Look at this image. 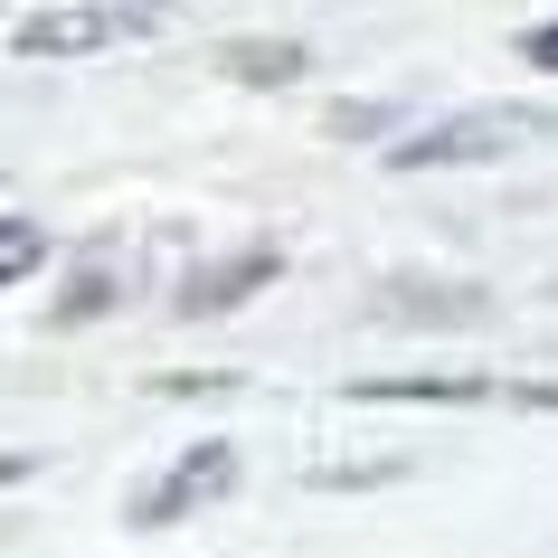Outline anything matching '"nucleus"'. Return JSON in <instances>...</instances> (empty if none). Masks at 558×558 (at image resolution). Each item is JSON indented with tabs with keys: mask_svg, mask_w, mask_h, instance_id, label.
I'll return each mask as SVG.
<instances>
[{
	"mask_svg": "<svg viewBox=\"0 0 558 558\" xmlns=\"http://www.w3.org/2000/svg\"><path fill=\"white\" fill-rule=\"evenodd\" d=\"M530 143H558V105L511 95V105H464V114L416 123L408 143L388 151V171H483V161H511Z\"/></svg>",
	"mask_w": 558,
	"mask_h": 558,
	"instance_id": "f257e3e1",
	"label": "nucleus"
},
{
	"mask_svg": "<svg viewBox=\"0 0 558 558\" xmlns=\"http://www.w3.org/2000/svg\"><path fill=\"white\" fill-rule=\"evenodd\" d=\"M218 58H228L246 86H284V76H303V48H294V38H228Z\"/></svg>",
	"mask_w": 558,
	"mask_h": 558,
	"instance_id": "423d86ee",
	"label": "nucleus"
},
{
	"mask_svg": "<svg viewBox=\"0 0 558 558\" xmlns=\"http://www.w3.org/2000/svg\"><path fill=\"white\" fill-rule=\"evenodd\" d=\"M256 284H275V246H246V256H228V265H208V275H190L180 284V313L199 323V313H228L236 294H256Z\"/></svg>",
	"mask_w": 558,
	"mask_h": 558,
	"instance_id": "39448f33",
	"label": "nucleus"
},
{
	"mask_svg": "<svg viewBox=\"0 0 558 558\" xmlns=\"http://www.w3.org/2000/svg\"><path fill=\"white\" fill-rule=\"evenodd\" d=\"M20 473H29V454H0V483H20Z\"/></svg>",
	"mask_w": 558,
	"mask_h": 558,
	"instance_id": "9d476101",
	"label": "nucleus"
},
{
	"mask_svg": "<svg viewBox=\"0 0 558 558\" xmlns=\"http://www.w3.org/2000/svg\"><path fill=\"white\" fill-rule=\"evenodd\" d=\"M236 483V445H180L171 464L151 473L143 493H133V530H171V521H190V511H208V501Z\"/></svg>",
	"mask_w": 558,
	"mask_h": 558,
	"instance_id": "7ed1b4c3",
	"label": "nucleus"
},
{
	"mask_svg": "<svg viewBox=\"0 0 558 558\" xmlns=\"http://www.w3.org/2000/svg\"><path fill=\"white\" fill-rule=\"evenodd\" d=\"M105 303H114V275H86V284H76L58 313H66V323H86V313H105Z\"/></svg>",
	"mask_w": 558,
	"mask_h": 558,
	"instance_id": "6e6552de",
	"label": "nucleus"
},
{
	"mask_svg": "<svg viewBox=\"0 0 558 558\" xmlns=\"http://www.w3.org/2000/svg\"><path fill=\"white\" fill-rule=\"evenodd\" d=\"M38 265H48V228L38 218H0V284H20Z\"/></svg>",
	"mask_w": 558,
	"mask_h": 558,
	"instance_id": "0eeeda50",
	"label": "nucleus"
},
{
	"mask_svg": "<svg viewBox=\"0 0 558 558\" xmlns=\"http://www.w3.org/2000/svg\"><path fill=\"white\" fill-rule=\"evenodd\" d=\"M151 29H161L151 0H66V10L20 20V58H95V48H133Z\"/></svg>",
	"mask_w": 558,
	"mask_h": 558,
	"instance_id": "f03ea898",
	"label": "nucleus"
},
{
	"mask_svg": "<svg viewBox=\"0 0 558 558\" xmlns=\"http://www.w3.org/2000/svg\"><path fill=\"white\" fill-rule=\"evenodd\" d=\"M351 398H369V408H493V398L558 408V388H493V379H351Z\"/></svg>",
	"mask_w": 558,
	"mask_h": 558,
	"instance_id": "20e7f679",
	"label": "nucleus"
},
{
	"mask_svg": "<svg viewBox=\"0 0 558 558\" xmlns=\"http://www.w3.org/2000/svg\"><path fill=\"white\" fill-rule=\"evenodd\" d=\"M521 58H530V66H558V20H539V29L521 38Z\"/></svg>",
	"mask_w": 558,
	"mask_h": 558,
	"instance_id": "1a4fd4ad",
	"label": "nucleus"
}]
</instances>
